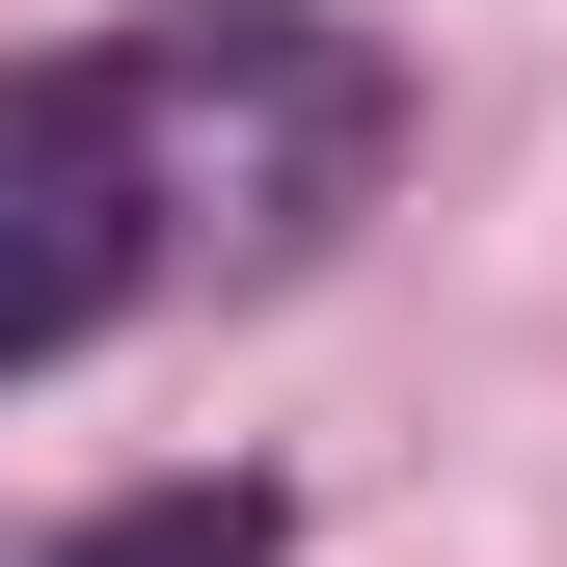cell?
Segmentation results:
<instances>
[{"instance_id": "obj_3", "label": "cell", "mask_w": 567, "mask_h": 567, "mask_svg": "<svg viewBox=\"0 0 567 567\" xmlns=\"http://www.w3.org/2000/svg\"><path fill=\"white\" fill-rule=\"evenodd\" d=\"M28 567H270V486H244V460H217V486H135V514L28 540Z\"/></svg>"}, {"instance_id": "obj_1", "label": "cell", "mask_w": 567, "mask_h": 567, "mask_svg": "<svg viewBox=\"0 0 567 567\" xmlns=\"http://www.w3.org/2000/svg\"><path fill=\"white\" fill-rule=\"evenodd\" d=\"M109 135H135L163 270H298L351 189H379L405 82H379L351 28H298V0H217V28H135V54H109Z\"/></svg>"}, {"instance_id": "obj_2", "label": "cell", "mask_w": 567, "mask_h": 567, "mask_svg": "<svg viewBox=\"0 0 567 567\" xmlns=\"http://www.w3.org/2000/svg\"><path fill=\"white\" fill-rule=\"evenodd\" d=\"M109 298H163V217H135V135H109V54H0V379L82 351Z\"/></svg>"}]
</instances>
